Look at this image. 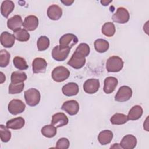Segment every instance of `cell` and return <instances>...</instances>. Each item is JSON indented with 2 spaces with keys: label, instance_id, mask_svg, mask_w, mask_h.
Wrapping results in <instances>:
<instances>
[{
  "label": "cell",
  "instance_id": "34",
  "mask_svg": "<svg viewBox=\"0 0 149 149\" xmlns=\"http://www.w3.org/2000/svg\"><path fill=\"white\" fill-rule=\"evenodd\" d=\"M10 55L6 49H2L0 51V66L2 68L6 67L10 61Z\"/></svg>",
  "mask_w": 149,
  "mask_h": 149
},
{
  "label": "cell",
  "instance_id": "14",
  "mask_svg": "<svg viewBox=\"0 0 149 149\" xmlns=\"http://www.w3.org/2000/svg\"><path fill=\"white\" fill-rule=\"evenodd\" d=\"M38 26V19L34 15H29L25 17L23 26L26 30L34 31Z\"/></svg>",
  "mask_w": 149,
  "mask_h": 149
},
{
  "label": "cell",
  "instance_id": "11",
  "mask_svg": "<svg viewBox=\"0 0 149 149\" xmlns=\"http://www.w3.org/2000/svg\"><path fill=\"white\" fill-rule=\"evenodd\" d=\"M100 81L97 79H87L83 84V90L87 94H94L100 88Z\"/></svg>",
  "mask_w": 149,
  "mask_h": 149
},
{
  "label": "cell",
  "instance_id": "17",
  "mask_svg": "<svg viewBox=\"0 0 149 149\" xmlns=\"http://www.w3.org/2000/svg\"><path fill=\"white\" fill-rule=\"evenodd\" d=\"M79 86L74 82L68 83L64 85L62 88V93L68 97L76 95L79 93Z\"/></svg>",
  "mask_w": 149,
  "mask_h": 149
},
{
  "label": "cell",
  "instance_id": "28",
  "mask_svg": "<svg viewBox=\"0 0 149 149\" xmlns=\"http://www.w3.org/2000/svg\"><path fill=\"white\" fill-rule=\"evenodd\" d=\"M115 26L114 24L112 22H106L102 26V33L107 37H111L113 36L115 33Z\"/></svg>",
  "mask_w": 149,
  "mask_h": 149
},
{
  "label": "cell",
  "instance_id": "26",
  "mask_svg": "<svg viewBox=\"0 0 149 149\" xmlns=\"http://www.w3.org/2000/svg\"><path fill=\"white\" fill-rule=\"evenodd\" d=\"M127 116L120 113H116L110 118V122L112 125H120L126 123L128 121Z\"/></svg>",
  "mask_w": 149,
  "mask_h": 149
},
{
  "label": "cell",
  "instance_id": "4",
  "mask_svg": "<svg viewBox=\"0 0 149 149\" xmlns=\"http://www.w3.org/2000/svg\"><path fill=\"white\" fill-rule=\"evenodd\" d=\"M112 20L117 23L124 24L127 23L130 19V15L128 10L123 8L119 7L112 17Z\"/></svg>",
  "mask_w": 149,
  "mask_h": 149
},
{
  "label": "cell",
  "instance_id": "13",
  "mask_svg": "<svg viewBox=\"0 0 149 149\" xmlns=\"http://www.w3.org/2000/svg\"><path fill=\"white\" fill-rule=\"evenodd\" d=\"M137 143V141L135 136L132 134H127L122 138L120 145L123 149H133Z\"/></svg>",
  "mask_w": 149,
  "mask_h": 149
},
{
  "label": "cell",
  "instance_id": "35",
  "mask_svg": "<svg viewBox=\"0 0 149 149\" xmlns=\"http://www.w3.org/2000/svg\"><path fill=\"white\" fill-rule=\"evenodd\" d=\"M24 87V83H10V84L9 86L8 92L10 94H19L23 90Z\"/></svg>",
  "mask_w": 149,
  "mask_h": 149
},
{
  "label": "cell",
  "instance_id": "20",
  "mask_svg": "<svg viewBox=\"0 0 149 149\" xmlns=\"http://www.w3.org/2000/svg\"><path fill=\"white\" fill-rule=\"evenodd\" d=\"M0 40L1 44L5 48H11L15 44V37L13 34L8 31H3L1 34Z\"/></svg>",
  "mask_w": 149,
  "mask_h": 149
},
{
  "label": "cell",
  "instance_id": "30",
  "mask_svg": "<svg viewBox=\"0 0 149 149\" xmlns=\"http://www.w3.org/2000/svg\"><path fill=\"white\" fill-rule=\"evenodd\" d=\"M13 35L15 37V39L19 41L22 42L28 41L30 37V34L24 29H20L15 31H13Z\"/></svg>",
  "mask_w": 149,
  "mask_h": 149
},
{
  "label": "cell",
  "instance_id": "39",
  "mask_svg": "<svg viewBox=\"0 0 149 149\" xmlns=\"http://www.w3.org/2000/svg\"><path fill=\"white\" fill-rule=\"evenodd\" d=\"M0 78H1V79H0V83L2 84L6 80V77H5V74L3 73V72H0Z\"/></svg>",
  "mask_w": 149,
  "mask_h": 149
},
{
  "label": "cell",
  "instance_id": "25",
  "mask_svg": "<svg viewBox=\"0 0 149 149\" xmlns=\"http://www.w3.org/2000/svg\"><path fill=\"white\" fill-rule=\"evenodd\" d=\"M95 49L99 53H104L109 49V42L104 39H97L94 43Z\"/></svg>",
  "mask_w": 149,
  "mask_h": 149
},
{
  "label": "cell",
  "instance_id": "12",
  "mask_svg": "<svg viewBox=\"0 0 149 149\" xmlns=\"http://www.w3.org/2000/svg\"><path fill=\"white\" fill-rule=\"evenodd\" d=\"M68 122L69 119L64 113H56L52 116L51 124L56 127H60L65 126L68 123Z\"/></svg>",
  "mask_w": 149,
  "mask_h": 149
},
{
  "label": "cell",
  "instance_id": "3",
  "mask_svg": "<svg viewBox=\"0 0 149 149\" xmlns=\"http://www.w3.org/2000/svg\"><path fill=\"white\" fill-rule=\"evenodd\" d=\"M70 76V71L66 68L59 66L55 68L51 73L54 81L56 82H62L66 80Z\"/></svg>",
  "mask_w": 149,
  "mask_h": 149
},
{
  "label": "cell",
  "instance_id": "38",
  "mask_svg": "<svg viewBox=\"0 0 149 149\" xmlns=\"http://www.w3.org/2000/svg\"><path fill=\"white\" fill-rule=\"evenodd\" d=\"M61 2L66 6H70L71 5L73 2V0H65V1H61Z\"/></svg>",
  "mask_w": 149,
  "mask_h": 149
},
{
  "label": "cell",
  "instance_id": "10",
  "mask_svg": "<svg viewBox=\"0 0 149 149\" xmlns=\"http://www.w3.org/2000/svg\"><path fill=\"white\" fill-rule=\"evenodd\" d=\"M79 104L77 101L72 100L66 101L63 102L61 109L65 111L69 115H75L79 111Z\"/></svg>",
  "mask_w": 149,
  "mask_h": 149
},
{
  "label": "cell",
  "instance_id": "15",
  "mask_svg": "<svg viewBox=\"0 0 149 149\" xmlns=\"http://www.w3.org/2000/svg\"><path fill=\"white\" fill-rule=\"evenodd\" d=\"M118 83V79L112 76H109L105 78L104 82V91L106 94H111L114 91Z\"/></svg>",
  "mask_w": 149,
  "mask_h": 149
},
{
  "label": "cell",
  "instance_id": "8",
  "mask_svg": "<svg viewBox=\"0 0 149 149\" xmlns=\"http://www.w3.org/2000/svg\"><path fill=\"white\" fill-rule=\"evenodd\" d=\"M78 42V38L73 34L67 33L63 35L59 39V45L62 47L69 48L71 49L72 47L76 45Z\"/></svg>",
  "mask_w": 149,
  "mask_h": 149
},
{
  "label": "cell",
  "instance_id": "19",
  "mask_svg": "<svg viewBox=\"0 0 149 149\" xmlns=\"http://www.w3.org/2000/svg\"><path fill=\"white\" fill-rule=\"evenodd\" d=\"M62 15V10L58 5L53 4L50 5L47 9V16L52 20H59Z\"/></svg>",
  "mask_w": 149,
  "mask_h": 149
},
{
  "label": "cell",
  "instance_id": "18",
  "mask_svg": "<svg viewBox=\"0 0 149 149\" xmlns=\"http://www.w3.org/2000/svg\"><path fill=\"white\" fill-rule=\"evenodd\" d=\"M23 20L20 15H16L9 18L7 21V26L11 30L15 31L20 29L23 26Z\"/></svg>",
  "mask_w": 149,
  "mask_h": 149
},
{
  "label": "cell",
  "instance_id": "2",
  "mask_svg": "<svg viewBox=\"0 0 149 149\" xmlns=\"http://www.w3.org/2000/svg\"><path fill=\"white\" fill-rule=\"evenodd\" d=\"M123 65L124 62L121 58L112 56L106 62V69L108 72H118L122 69Z\"/></svg>",
  "mask_w": 149,
  "mask_h": 149
},
{
  "label": "cell",
  "instance_id": "24",
  "mask_svg": "<svg viewBox=\"0 0 149 149\" xmlns=\"http://www.w3.org/2000/svg\"><path fill=\"white\" fill-rule=\"evenodd\" d=\"M143 113V110L141 106L139 105H136L132 107L130 109L127 118L129 120H136L141 118Z\"/></svg>",
  "mask_w": 149,
  "mask_h": 149
},
{
  "label": "cell",
  "instance_id": "31",
  "mask_svg": "<svg viewBox=\"0 0 149 149\" xmlns=\"http://www.w3.org/2000/svg\"><path fill=\"white\" fill-rule=\"evenodd\" d=\"M49 38L45 36H40L37 42V47L38 50L40 51H43L48 49L49 46Z\"/></svg>",
  "mask_w": 149,
  "mask_h": 149
},
{
  "label": "cell",
  "instance_id": "40",
  "mask_svg": "<svg viewBox=\"0 0 149 149\" xmlns=\"http://www.w3.org/2000/svg\"><path fill=\"white\" fill-rule=\"evenodd\" d=\"M148 117H147L145 120V122H144L143 124V127L144 129L146 130V131H148Z\"/></svg>",
  "mask_w": 149,
  "mask_h": 149
},
{
  "label": "cell",
  "instance_id": "27",
  "mask_svg": "<svg viewBox=\"0 0 149 149\" xmlns=\"http://www.w3.org/2000/svg\"><path fill=\"white\" fill-rule=\"evenodd\" d=\"M41 132L44 137L47 138H52L54 137L57 133L56 127L52 124L47 125L42 127Z\"/></svg>",
  "mask_w": 149,
  "mask_h": 149
},
{
  "label": "cell",
  "instance_id": "42",
  "mask_svg": "<svg viewBox=\"0 0 149 149\" xmlns=\"http://www.w3.org/2000/svg\"><path fill=\"white\" fill-rule=\"evenodd\" d=\"M110 148H122L120 145L119 144H118V143H116H116H115V144H113V145Z\"/></svg>",
  "mask_w": 149,
  "mask_h": 149
},
{
  "label": "cell",
  "instance_id": "29",
  "mask_svg": "<svg viewBox=\"0 0 149 149\" xmlns=\"http://www.w3.org/2000/svg\"><path fill=\"white\" fill-rule=\"evenodd\" d=\"M27 79V74L22 71H15L12 73L10 80L12 83H22Z\"/></svg>",
  "mask_w": 149,
  "mask_h": 149
},
{
  "label": "cell",
  "instance_id": "7",
  "mask_svg": "<svg viewBox=\"0 0 149 149\" xmlns=\"http://www.w3.org/2000/svg\"><path fill=\"white\" fill-rule=\"evenodd\" d=\"M70 48L62 47L61 46H55L52 51V56L56 61H65L70 52Z\"/></svg>",
  "mask_w": 149,
  "mask_h": 149
},
{
  "label": "cell",
  "instance_id": "36",
  "mask_svg": "<svg viewBox=\"0 0 149 149\" xmlns=\"http://www.w3.org/2000/svg\"><path fill=\"white\" fill-rule=\"evenodd\" d=\"M90 51V47L86 43L80 44L78 45V47L76 48L75 51V52L83 55L84 57H86L89 55Z\"/></svg>",
  "mask_w": 149,
  "mask_h": 149
},
{
  "label": "cell",
  "instance_id": "22",
  "mask_svg": "<svg viewBox=\"0 0 149 149\" xmlns=\"http://www.w3.org/2000/svg\"><path fill=\"white\" fill-rule=\"evenodd\" d=\"M113 133L109 130H104L100 132L98 136V140L101 145L108 144L113 139Z\"/></svg>",
  "mask_w": 149,
  "mask_h": 149
},
{
  "label": "cell",
  "instance_id": "21",
  "mask_svg": "<svg viewBox=\"0 0 149 149\" xmlns=\"http://www.w3.org/2000/svg\"><path fill=\"white\" fill-rule=\"evenodd\" d=\"M25 124V120L22 117H17L8 120L6 123V126L8 129L18 130L22 129Z\"/></svg>",
  "mask_w": 149,
  "mask_h": 149
},
{
  "label": "cell",
  "instance_id": "1",
  "mask_svg": "<svg viewBox=\"0 0 149 149\" xmlns=\"http://www.w3.org/2000/svg\"><path fill=\"white\" fill-rule=\"evenodd\" d=\"M24 96L27 104L30 107H34L38 105L41 99L40 91L34 88H31L25 91Z\"/></svg>",
  "mask_w": 149,
  "mask_h": 149
},
{
  "label": "cell",
  "instance_id": "41",
  "mask_svg": "<svg viewBox=\"0 0 149 149\" xmlns=\"http://www.w3.org/2000/svg\"><path fill=\"white\" fill-rule=\"evenodd\" d=\"M112 1H107V0H102V1H101L100 2L101 3L104 5V6H107Z\"/></svg>",
  "mask_w": 149,
  "mask_h": 149
},
{
  "label": "cell",
  "instance_id": "9",
  "mask_svg": "<svg viewBox=\"0 0 149 149\" xmlns=\"http://www.w3.org/2000/svg\"><path fill=\"white\" fill-rule=\"evenodd\" d=\"M86 61V60L84 56L74 52L67 63L74 69H79L84 66Z\"/></svg>",
  "mask_w": 149,
  "mask_h": 149
},
{
  "label": "cell",
  "instance_id": "16",
  "mask_svg": "<svg viewBox=\"0 0 149 149\" xmlns=\"http://www.w3.org/2000/svg\"><path fill=\"white\" fill-rule=\"evenodd\" d=\"M47 67V61L42 58H35L32 63L33 72L34 73H44Z\"/></svg>",
  "mask_w": 149,
  "mask_h": 149
},
{
  "label": "cell",
  "instance_id": "6",
  "mask_svg": "<svg viewBox=\"0 0 149 149\" xmlns=\"http://www.w3.org/2000/svg\"><path fill=\"white\" fill-rule=\"evenodd\" d=\"M25 108L26 105L24 103L19 99L12 100L8 106V109L9 113L13 115L22 113L25 110Z\"/></svg>",
  "mask_w": 149,
  "mask_h": 149
},
{
  "label": "cell",
  "instance_id": "37",
  "mask_svg": "<svg viewBox=\"0 0 149 149\" xmlns=\"http://www.w3.org/2000/svg\"><path fill=\"white\" fill-rule=\"evenodd\" d=\"M69 141L67 138H60L56 142V148L58 149H68L69 147Z\"/></svg>",
  "mask_w": 149,
  "mask_h": 149
},
{
  "label": "cell",
  "instance_id": "32",
  "mask_svg": "<svg viewBox=\"0 0 149 149\" xmlns=\"http://www.w3.org/2000/svg\"><path fill=\"white\" fill-rule=\"evenodd\" d=\"M13 63L15 67L20 70H26L29 67L26 60L20 56H15L13 59Z\"/></svg>",
  "mask_w": 149,
  "mask_h": 149
},
{
  "label": "cell",
  "instance_id": "5",
  "mask_svg": "<svg viewBox=\"0 0 149 149\" xmlns=\"http://www.w3.org/2000/svg\"><path fill=\"white\" fill-rule=\"evenodd\" d=\"M132 90L127 86H122L119 87L115 96V100L118 102H125L130 99L132 96Z\"/></svg>",
  "mask_w": 149,
  "mask_h": 149
},
{
  "label": "cell",
  "instance_id": "23",
  "mask_svg": "<svg viewBox=\"0 0 149 149\" xmlns=\"http://www.w3.org/2000/svg\"><path fill=\"white\" fill-rule=\"evenodd\" d=\"M15 8V4L13 1L9 0H6L2 2L1 6V12L2 15L8 18L10 13Z\"/></svg>",
  "mask_w": 149,
  "mask_h": 149
},
{
  "label": "cell",
  "instance_id": "33",
  "mask_svg": "<svg viewBox=\"0 0 149 149\" xmlns=\"http://www.w3.org/2000/svg\"><path fill=\"white\" fill-rule=\"evenodd\" d=\"M11 132L8 130V128L6 126H5L3 125H0V137L2 142L7 143L11 139Z\"/></svg>",
  "mask_w": 149,
  "mask_h": 149
}]
</instances>
